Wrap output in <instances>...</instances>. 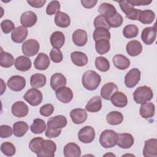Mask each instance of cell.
<instances>
[{"mask_svg":"<svg viewBox=\"0 0 157 157\" xmlns=\"http://www.w3.org/2000/svg\"><path fill=\"white\" fill-rule=\"evenodd\" d=\"M101 81V76L94 71H86L82 75V82L83 87L90 91L96 90Z\"/></svg>","mask_w":157,"mask_h":157,"instance_id":"1","label":"cell"},{"mask_svg":"<svg viewBox=\"0 0 157 157\" xmlns=\"http://www.w3.org/2000/svg\"><path fill=\"white\" fill-rule=\"evenodd\" d=\"M153 93L151 88L147 86L137 87L133 93V98L137 104H142L152 99Z\"/></svg>","mask_w":157,"mask_h":157,"instance_id":"2","label":"cell"},{"mask_svg":"<svg viewBox=\"0 0 157 157\" xmlns=\"http://www.w3.org/2000/svg\"><path fill=\"white\" fill-rule=\"evenodd\" d=\"M118 134L113 130L106 129L102 131L99 137V143L105 148L115 147L117 144Z\"/></svg>","mask_w":157,"mask_h":157,"instance_id":"3","label":"cell"},{"mask_svg":"<svg viewBox=\"0 0 157 157\" xmlns=\"http://www.w3.org/2000/svg\"><path fill=\"white\" fill-rule=\"evenodd\" d=\"M23 99L32 106L39 105L43 99L42 93L37 88H33L28 90L23 96Z\"/></svg>","mask_w":157,"mask_h":157,"instance_id":"4","label":"cell"},{"mask_svg":"<svg viewBox=\"0 0 157 157\" xmlns=\"http://www.w3.org/2000/svg\"><path fill=\"white\" fill-rule=\"evenodd\" d=\"M118 3L121 10L125 13L126 18L132 20H138L140 12V9H135L128 1H120Z\"/></svg>","mask_w":157,"mask_h":157,"instance_id":"5","label":"cell"},{"mask_svg":"<svg viewBox=\"0 0 157 157\" xmlns=\"http://www.w3.org/2000/svg\"><path fill=\"white\" fill-rule=\"evenodd\" d=\"M39 48V42L33 39H28L22 44L23 53L27 56H33L37 54Z\"/></svg>","mask_w":157,"mask_h":157,"instance_id":"6","label":"cell"},{"mask_svg":"<svg viewBox=\"0 0 157 157\" xmlns=\"http://www.w3.org/2000/svg\"><path fill=\"white\" fill-rule=\"evenodd\" d=\"M56 150V144L52 140H44L42 148L36 155L38 157H53Z\"/></svg>","mask_w":157,"mask_h":157,"instance_id":"7","label":"cell"},{"mask_svg":"<svg viewBox=\"0 0 157 157\" xmlns=\"http://www.w3.org/2000/svg\"><path fill=\"white\" fill-rule=\"evenodd\" d=\"M141 73L139 69L133 68L131 69L124 77V84L126 87L131 88L134 87L140 79Z\"/></svg>","mask_w":157,"mask_h":157,"instance_id":"8","label":"cell"},{"mask_svg":"<svg viewBox=\"0 0 157 157\" xmlns=\"http://www.w3.org/2000/svg\"><path fill=\"white\" fill-rule=\"evenodd\" d=\"M79 140L84 144L92 142L95 138V131L92 126H86L80 129L78 132Z\"/></svg>","mask_w":157,"mask_h":157,"instance_id":"9","label":"cell"},{"mask_svg":"<svg viewBox=\"0 0 157 157\" xmlns=\"http://www.w3.org/2000/svg\"><path fill=\"white\" fill-rule=\"evenodd\" d=\"M7 86L13 91H20L26 86V80L21 75L12 76L7 81Z\"/></svg>","mask_w":157,"mask_h":157,"instance_id":"10","label":"cell"},{"mask_svg":"<svg viewBox=\"0 0 157 157\" xmlns=\"http://www.w3.org/2000/svg\"><path fill=\"white\" fill-rule=\"evenodd\" d=\"M67 123L66 118L61 115L51 117L47 123V129H58L64 128Z\"/></svg>","mask_w":157,"mask_h":157,"instance_id":"11","label":"cell"},{"mask_svg":"<svg viewBox=\"0 0 157 157\" xmlns=\"http://www.w3.org/2000/svg\"><path fill=\"white\" fill-rule=\"evenodd\" d=\"M143 155L145 157L157 156V140L155 138L148 139L145 141L143 149Z\"/></svg>","mask_w":157,"mask_h":157,"instance_id":"12","label":"cell"},{"mask_svg":"<svg viewBox=\"0 0 157 157\" xmlns=\"http://www.w3.org/2000/svg\"><path fill=\"white\" fill-rule=\"evenodd\" d=\"M56 97L60 102L67 104L73 98V93L71 89L67 86H63L56 91Z\"/></svg>","mask_w":157,"mask_h":157,"instance_id":"13","label":"cell"},{"mask_svg":"<svg viewBox=\"0 0 157 157\" xmlns=\"http://www.w3.org/2000/svg\"><path fill=\"white\" fill-rule=\"evenodd\" d=\"M12 113L13 116L21 118L26 116L29 112L28 106L23 101H17L12 106Z\"/></svg>","mask_w":157,"mask_h":157,"instance_id":"14","label":"cell"},{"mask_svg":"<svg viewBox=\"0 0 157 157\" xmlns=\"http://www.w3.org/2000/svg\"><path fill=\"white\" fill-rule=\"evenodd\" d=\"M156 36V28L154 27H147L144 28L141 34V39L146 45L152 44Z\"/></svg>","mask_w":157,"mask_h":157,"instance_id":"15","label":"cell"},{"mask_svg":"<svg viewBox=\"0 0 157 157\" xmlns=\"http://www.w3.org/2000/svg\"><path fill=\"white\" fill-rule=\"evenodd\" d=\"M37 17L36 14L32 11H26L20 17V23L25 28L33 26L37 22Z\"/></svg>","mask_w":157,"mask_h":157,"instance_id":"16","label":"cell"},{"mask_svg":"<svg viewBox=\"0 0 157 157\" xmlns=\"http://www.w3.org/2000/svg\"><path fill=\"white\" fill-rule=\"evenodd\" d=\"M50 63L49 57L44 53H39L34 61L35 69L40 71L46 70Z\"/></svg>","mask_w":157,"mask_h":157,"instance_id":"17","label":"cell"},{"mask_svg":"<svg viewBox=\"0 0 157 157\" xmlns=\"http://www.w3.org/2000/svg\"><path fill=\"white\" fill-rule=\"evenodd\" d=\"M134 137L129 133H121L118 134L117 144L120 148L123 149L129 148L134 144Z\"/></svg>","mask_w":157,"mask_h":157,"instance_id":"18","label":"cell"},{"mask_svg":"<svg viewBox=\"0 0 157 157\" xmlns=\"http://www.w3.org/2000/svg\"><path fill=\"white\" fill-rule=\"evenodd\" d=\"M70 117L74 124H79L84 123L87 118V113L83 109H75L71 111Z\"/></svg>","mask_w":157,"mask_h":157,"instance_id":"19","label":"cell"},{"mask_svg":"<svg viewBox=\"0 0 157 157\" xmlns=\"http://www.w3.org/2000/svg\"><path fill=\"white\" fill-rule=\"evenodd\" d=\"M28 29L26 28L20 26L17 28L12 31L11 34V39L13 42L15 43H21L28 36Z\"/></svg>","mask_w":157,"mask_h":157,"instance_id":"20","label":"cell"},{"mask_svg":"<svg viewBox=\"0 0 157 157\" xmlns=\"http://www.w3.org/2000/svg\"><path fill=\"white\" fill-rule=\"evenodd\" d=\"M72 39L74 44L77 46H84L88 41L87 33L83 29H77L73 33Z\"/></svg>","mask_w":157,"mask_h":157,"instance_id":"21","label":"cell"},{"mask_svg":"<svg viewBox=\"0 0 157 157\" xmlns=\"http://www.w3.org/2000/svg\"><path fill=\"white\" fill-rule=\"evenodd\" d=\"M110 100L112 104L117 107L123 108L128 104V98L123 93L118 91L112 94Z\"/></svg>","mask_w":157,"mask_h":157,"instance_id":"22","label":"cell"},{"mask_svg":"<svg viewBox=\"0 0 157 157\" xmlns=\"http://www.w3.org/2000/svg\"><path fill=\"white\" fill-rule=\"evenodd\" d=\"M66 85V78L61 73H55L50 78V86L54 91L65 86Z\"/></svg>","mask_w":157,"mask_h":157,"instance_id":"23","label":"cell"},{"mask_svg":"<svg viewBox=\"0 0 157 157\" xmlns=\"http://www.w3.org/2000/svg\"><path fill=\"white\" fill-rule=\"evenodd\" d=\"M15 67L20 71L25 72L29 71L31 67V59L25 56H20L15 59Z\"/></svg>","mask_w":157,"mask_h":157,"instance_id":"24","label":"cell"},{"mask_svg":"<svg viewBox=\"0 0 157 157\" xmlns=\"http://www.w3.org/2000/svg\"><path fill=\"white\" fill-rule=\"evenodd\" d=\"M63 154L65 157H79L81 156V150L77 144L70 142L64 146Z\"/></svg>","mask_w":157,"mask_h":157,"instance_id":"25","label":"cell"},{"mask_svg":"<svg viewBox=\"0 0 157 157\" xmlns=\"http://www.w3.org/2000/svg\"><path fill=\"white\" fill-rule=\"evenodd\" d=\"M126 50L129 56H136L142 52V45L139 41L132 40L128 42L126 46Z\"/></svg>","mask_w":157,"mask_h":157,"instance_id":"26","label":"cell"},{"mask_svg":"<svg viewBox=\"0 0 157 157\" xmlns=\"http://www.w3.org/2000/svg\"><path fill=\"white\" fill-rule=\"evenodd\" d=\"M118 90L117 85L113 82H109L102 86L101 90V96L105 100H110L112 94Z\"/></svg>","mask_w":157,"mask_h":157,"instance_id":"27","label":"cell"},{"mask_svg":"<svg viewBox=\"0 0 157 157\" xmlns=\"http://www.w3.org/2000/svg\"><path fill=\"white\" fill-rule=\"evenodd\" d=\"M50 39L51 45L53 48H61L65 42V37L64 34L58 31L53 32L52 34Z\"/></svg>","mask_w":157,"mask_h":157,"instance_id":"28","label":"cell"},{"mask_svg":"<svg viewBox=\"0 0 157 157\" xmlns=\"http://www.w3.org/2000/svg\"><path fill=\"white\" fill-rule=\"evenodd\" d=\"M155 110V107L154 104L152 102H147L141 104L139 112L140 116L142 118L145 119H148L154 116Z\"/></svg>","mask_w":157,"mask_h":157,"instance_id":"29","label":"cell"},{"mask_svg":"<svg viewBox=\"0 0 157 157\" xmlns=\"http://www.w3.org/2000/svg\"><path fill=\"white\" fill-rule=\"evenodd\" d=\"M71 58L72 62L76 66L82 67L88 63V57L86 55L82 52L75 51L71 53Z\"/></svg>","mask_w":157,"mask_h":157,"instance_id":"30","label":"cell"},{"mask_svg":"<svg viewBox=\"0 0 157 157\" xmlns=\"http://www.w3.org/2000/svg\"><path fill=\"white\" fill-rule=\"evenodd\" d=\"M102 108L101 98L99 96H95L91 98L86 105L85 109L89 112H99Z\"/></svg>","mask_w":157,"mask_h":157,"instance_id":"31","label":"cell"},{"mask_svg":"<svg viewBox=\"0 0 157 157\" xmlns=\"http://www.w3.org/2000/svg\"><path fill=\"white\" fill-rule=\"evenodd\" d=\"M113 63L114 66L120 70H124L129 67L130 65L129 59L123 55H116L113 58Z\"/></svg>","mask_w":157,"mask_h":157,"instance_id":"32","label":"cell"},{"mask_svg":"<svg viewBox=\"0 0 157 157\" xmlns=\"http://www.w3.org/2000/svg\"><path fill=\"white\" fill-rule=\"evenodd\" d=\"M55 23L59 27L67 28L70 25L71 19L67 13L59 11L55 15Z\"/></svg>","mask_w":157,"mask_h":157,"instance_id":"33","label":"cell"},{"mask_svg":"<svg viewBox=\"0 0 157 157\" xmlns=\"http://www.w3.org/2000/svg\"><path fill=\"white\" fill-rule=\"evenodd\" d=\"M46 82L45 75L40 73L34 74L30 78V85L33 88H35L43 87L46 84Z\"/></svg>","mask_w":157,"mask_h":157,"instance_id":"34","label":"cell"},{"mask_svg":"<svg viewBox=\"0 0 157 157\" xmlns=\"http://www.w3.org/2000/svg\"><path fill=\"white\" fill-rule=\"evenodd\" d=\"M155 18V14L153 11L150 9L140 10L138 20L142 24L147 25L151 23Z\"/></svg>","mask_w":157,"mask_h":157,"instance_id":"35","label":"cell"},{"mask_svg":"<svg viewBox=\"0 0 157 157\" xmlns=\"http://www.w3.org/2000/svg\"><path fill=\"white\" fill-rule=\"evenodd\" d=\"M105 18L110 28H118L121 26L123 22V17L117 12Z\"/></svg>","mask_w":157,"mask_h":157,"instance_id":"36","label":"cell"},{"mask_svg":"<svg viewBox=\"0 0 157 157\" xmlns=\"http://www.w3.org/2000/svg\"><path fill=\"white\" fill-rule=\"evenodd\" d=\"M29 126L28 124L23 121H19L15 122L13 124V134L16 137H23L28 131Z\"/></svg>","mask_w":157,"mask_h":157,"instance_id":"37","label":"cell"},{"mask_svg":"<svg viewBox=\"0 0 157 157\" xmlns=\"http://www.w3.org/2000/svg\"><path fill=\"white\" fill-rule=\"evenodd\" d=\"M107 122L111 125H118L123 121V114L118 111H112L106 116Z\"/></svg>","mask_w":157,"mask_h":157,"instance_id":"38","label":"cell"},{"mask_svg":"<svg viewBox=\"0 0 157 157\" xmlns=\"http://www.w3.org/2000/svg\"><path fill=\"white\" fill-rule=\"evenodd\" d=\"M110 48L109 40L107 39H99L95 42V49L99 55L107 53Z\"/></svg>","mask_w":157,"mask_h":157,"instance_id":"39","label":"cell"},{"mask_svg":"<svg viewBox=\"0 0 157 157\" xmlns=\"http://www.w3.org/2000/svg\"><path fill=\"white\" fill-rule=\"evenodd\" d=\"M46 129V124L42 119L36 118L33 120V124L30 126V129L34 134H42Z\"/></svg>","mask_w":157,"mask_h":157,"instance_id":"40","label":"cell"},{"mask_svg":"<svg viewBox=\"0 0 157 157\" xmlns=\"http://www.w3.org/2000/svg\"><path fill=\"white\" fill-rule=\"evenodd\" d=\"M15 59L13 56L9 53L3 52L1 50V58H0V65L1 67L8 68L13 65Z\"/></svg>","mask_w":157,"mask_h":157,"instance_id":"41","label":"cell"},{"mask_svg":"<svg viewBox=\"0 0 157 157\" xmlns=\"http://www.w3.org/2000/svg\"><path fill=\"white\" fill-rule=\"evenodd\" d=\"M98 11L101 15H104L105 17L117 12L116 9L114 6L107 2H103L101 4Z\"/></svg>","mask_w":157,"mask_h":157,"instance_id":"42","label":"cell"},{"mask_svg":"<svg viewBox=\"0 0 157 157\" xmlns=\"http://www.w3.org/2000/svg\"><path fill=\"white\" fill-rule=\"evenodd\" d=\"M93 39L96 42L99 39H107L108 40L110 39V33L109 30L104 28H96L93 33Z\"/></svg>","mask_w":157,"mask_h":157,"instance_id":"43","label":"cell"},{"mask_svg":"<svg viewBox=\"0 0 157 157\" xmlns=\"http://www.w3.org/2000/svg\"><path fill=\"white\" fill-rule=\"evenodd\" d=\"M139 33L138 28L134 25H128L124 26L123 30V36L128 39L136 37Z\"/></svg>","mask_w":157,"mask_h":157,"instance_id":"44","label":"cell"},{"mask_svg":"<svg viewBox=\"0 0 157 157\" xmlns=\"http://www.w3.org/2000/svg\"><path fill=\"white\" fill-rule=\"evenodd\" d=\"M95 66L101 72H107L110 68V63L105 57L98 56L95 59Z\"/></svg>","mask_w":157,"mask_h":157,"instance_id":"45","label":"cell"},{"mask_svg":"<svg viewBox=\"0 0 157 157\" xmlns=\"http://www.w3.org/2000/svg\"><path fill=\"white\" fill-rule=\"evenodd\" d=\"M44 139L40 137H34L31 140L29 144V149L36 155L39 153L42 148V144Z\"/></svg>","mask_w":157,"mask_h":157,"instance_id":"46","label":"cell"},{"mask_svg":"<svg viewBox=\"0 0 157 157\" xmlns=\"http://www.w3.org/2000/svg\"><path fill=\"white\" fill-rule=\"evenodd\" d=\"M1 151L7 156H12L15 153L16 148L13 144L9 142H5L1 145Z\"/></svg>","mask_w":157,"mask_h":157,"instance_id":"47","label":"cell"},{"mask_svg":"<svg viewBox=\"0 0 157 157\" xmlns=\"http://www.w3.org/2000/svg\"><path fill=\"white\" fill-rule=\"evenodd\" d=\"M60 4L58 1H52L46 8V13L49 15H54L59 12Z\"/></svg>","mask_w":157,"mask_h":157,"instance_id":"48","label":"cell"},{"mask_svg":"<svg viewBox=\"0 0 157 157\" xmlns=\"http://www.w3.org/2000/svg\"><path fill=\"white\" fill-rule=\"evenodd\" d=\"M94 26L95 28H104L107 29L108 30L110 29V27L107 24L104 15H99L97 16L94 20Z\"/></svg>","mask_w":157,"mask_h":157,"instance_id":"49","label":"cell"},{"mask_svg":"<svg viewBox=\"0 0 157 157\" xmlns=\"http://www.w3.org/2000/svg\"><path fill=\"white\" fill-rule=\"evenodd\" d=\"M1 28L4 34H8L15 29L14 23L10 20H3L1 23Z\"/></svg>","mask_w":157,"mask_h":157,"instance_id":"50","label":"cell"},{"mask_svg":"<svg viewBox=\"0 0 157 157\" xmlns=\"http://www.w3.org/2000/svg\"><path fill=\"white\" fill-rule=\"evenodd\" d=\"M50 57L53 63H60L62 61L63 56L59 49L53 48L50 53Z\"/></svg>","mask_w":157,"mask_h":157,"instance_id":"51","label":"cell"},{"mask_svg":"<svg viewBox=\"0 0 157 157\" xmlns=\"http://www.w3.org/2000/svg\"><path fill=\"white\" fill-rule=\"evenodd\" d=\"M54 112V107L51 104H47L42 106L39 110L41 115L48 117L50 116Z\"/></svg>","mask_w":157,"mask_h":157,"instance_id":"52","label":"cell"},{"mask_svg":"<svg viewBox=\"0 0 157 157\" xmlns=\"http://www.w3.org/2000/svg\"><path fill=\"white\" fill-rule=\"evenodd\" d=\"M13 133V130L10 126L4 124L0 126V137L1 138H7L11 136Z\"/></svg>","mask_w":157,"mask_h":157,"instance_id":"53","label":"cell"},{"mask_svg":"<svg viewBox=\"0 0 157 157\" xmlns=\"http://www.w3.org/2000/svg\"><path fill=\"white\" fill-rule=\"evenodd\" d=\"M61 132V129H47L45 131V136L48 138H56L60 135Z\"/></svg>","mask_w":157,"mask_h":157,"instance_id":"54","label":"cell"},{"mask_svg":"<svg viewBox=\"0 0 157 157\" xmlns=\"http://www.w3.org/2000/svg\"><path fill=\"white\" fill-rule=\"evenodd\" d=\"M27 2L33 7L40 8L44 6L46 2L45 0H34V1H27Z\"/></svg>","mask_w":157,"mask_h":157,"instance_id":"55","label":"cell"},{"mask_svg":"<svg viewBox=\"0 0 157 157\" xmlns=\"http://www.w3.org/2000/svg\"><path fill=\"white\" fill-rule=\"evenodd\" d=\"M96 0H82L81 3L85 8L86 9H91L95 6L97 3Z\"/></svg>","mask_w":157,"mask_h":157,"instance_id":"56","label":"cell"},{"mask_svg":"<svg viewBox=\"0 0 157 157\" xmlns=\"http://www.w3.org/2000/svg\"><path fill=\"white\" fill-rule=\"evenodd\" d=\"M129 2L132 4L133 6H147L150 4L152 1H147V0H130L128 1Z\"/></svg>","mask_w":157,"mask_h":157,"instance_id":"57","label":"cell"},{"mask_svg":"<svg viewBox=\"0 0 157 157\" xmlns=\"http://www.w3.org/2000/svg\"><path fill=\"white\" fill-rule=\"evenodd\" d=\"M1 82H2V84H1V95H2L4 93V91H6V84L4 83V81L1 79Z\"/></svg>","mask_w":157,"mask_h":157,"instance_id":"58","label":"cell"}]
</instances>
